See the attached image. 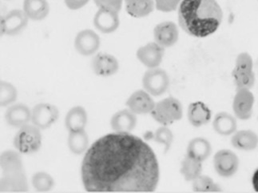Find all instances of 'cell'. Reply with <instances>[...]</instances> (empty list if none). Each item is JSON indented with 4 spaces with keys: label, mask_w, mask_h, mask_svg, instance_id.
Masks as SVG:
<instances>
[{
    "label": "cell",
    "mask_w": 258,
    "mask_h": 193,
    "mask_svg": "<svg viewBox=\"0 0 258 193\" xmlns=\"http://www.w3.org/2000/svg\"><path fill=\"white\" fill-rule=\"evenodd\" d=\"M81 176L91 192H151L158 187L160 170L150 145L136 135L114 131L87 151Z\"/></svg>",
    "instance_id": "cell-1"
},
{
    "label": "cell",
    "mask_w": 258,
    "mask_h": 193,
    "mask_svg": "<svg viewBox=\"0 0 258 193\" xmlns=\"http://www.w3.org/2000/svg\"><path fill=\"white\" fill-rule=\"evenodd\" d=\"M181 29L195 38H206L219 28L223 12L217 0H182L177 9Z\"/></svg>",
    "instance_id": "cell-2"
},
{
    "label": "cell",
    "mask_w": 258,
    "mask_h": 193,
    "mask_svg": "<svg viewBox=\"0 0 258 193\" xmlns=\"http://www.w3.org/2000/svg\"><path fill=\"white\" fill-rule=\"evenodd\" d=\"M1 192L28 191L27 176L23 161L15 151H5L1 155Z\"/></svg>",
    "instance_id": "cell-3"
},
{
    "label": "cell",
    "mask_w": 258,
    "mask_h": 193,
    "mask_svg": "<svg viewBox=\"0 0 258 193\" xmlns=\"http://www.w3.org/2000/svg\"><path fill=\"white\" fill-rule=\"evenodd\" d=\"M151 114L162 125H171L182 118V105L177 99L168 97L156 103Z\"/></svg>",
    "instance_id": "cell-4"
},
{
    "label": "cell",
    "mask_w": 258,
    "mask_h": 193,
    "mask_svg": "<svg viewBox=\"0 0 258 193\" xmlns=\"http://www.w3.org/2000/svg\"><path fill=\"white\" fill-rule=\"evenodd\" d=\"M14 146L23 154L36 153L42 146L40 129L34 124L23 126L14 138Z\"/></svg>",
    "instance_id": "cell-5"
},
{
    "label": "cell",
    "mask_w": 258,
    "mask_h": 193,
    "mask_svg": "<svg viewBox=\"0 0 258 193\" xmlns=\"http://www.w3.org/2000/svg\"><path fill=\"white\" fill-rule=\"evenodd\" d=\"M142 83L145 91L152 96H160L169 88L170 78L162 68H150L143 75Z\"/></svg>",
    "instance_id": "cell-6"
},
{
    "label": "cell",
    "mask_w": 258,
    "mask_h": 193,
    "mask_svg": "<svg viewBox=\"0 0 258 193\" xmlns=\"http://www.w3.org/2000/svg\"><path fill=\"white\" fill-rule=\"evenodd\" d=\"M233 76L238 89L250 88L254 84L253 63L249 55L241 53L237 56Z\"/></svg>",
    "instance_id": "cell-7"
},
{
    "label": "cell",
    "mask_w": 258,
    "mask_h": 193,
    "mask_svg": "<svg viewBox=\"0 0 258 193\" xmlns=\"http://www.w3.org/2000/svg\"><path fill=\"white\" fill-rule=\"evenodd\" d=\"M59 112L51 104H39L31 111V122L39 129H46L57 121Z\"/></svg>",
    "instance_id": "cell-8"
},
{
    "label": "cell",
    "mask_w": 258,
    "mask_h": 193,
    "mask_svg": "<svg viewBox=\"0 0 258 193\" xmlns=\"http://www.w3.org/2000/svg\"><path fill=\"white\" fill-rule=\"evenodd\" d=\"M164 55L165 49L156 42H151L140 46L136 53L139 62L148 69L158 68L163 60Z\"/></svg>",
    "instance_id": "cell-9"
},
{
    "label": "cell",
    "mask_w": 258,
    "mask_h": 193,
    "mask_svg": "<svg viewBox=\"0 0 258 193\" xmlns=\"http://www.w3.org/2000/svg\"><path fill=\"white\" fill-rule=\"evenodd\" d=\"M29 18L23 10L16 9L7 13L1 20L3 35H16L25 29Z\"/></svg>",
    "instance_id": "cell-10"
},
{
    "label": "cell",
    "mask_w": 258,
    "mask_h": 193,
    "mask_svg": "<svg viewBox=\"0 0 258 193\" xmlns=\"http://www.w3.org/2000/svg\"><path fill=\"white\" fill-rule=\"evenodd\" d=\"M154 42L163 49H169L177 43L179 39V30L175 23L164 21L158 23L154 29Z\"/></svg>",
    "instance_id": "cell-11"
},
{
    "label": "cell",
    "mask_w": 258,
    "mask_h": 193,
    "mask_svg": "<svg viewBox=\"0 0 258 193\" xmlns=\"http://www.w3.org/2000/svg\"><path fill=\"white\" fill-rule=\"evenodd\" d=\"M100 38L98 34L91 29L79 31L75 39L76 51L84 56L95 54L100 46Z\"/></svg>",
    "instance_id": "cell-12"
},
{
    "label": "cell",
    "mask_w": 258,
    "mask_h": 193,
    "mask_svg": "<svg viewBox=\"0 0 258 193\" xmlns=\"http://www.w3.org/2000/svg\"><path fill=\"white\" fill-rule=\"evenodd\" d=\"M214 166L219 176L229 177L237 172L238 158L231 151L220 150L214 156Z\"/></svg>",
    "instance_id": "cell-13"
},
{
    "label": "cell",
    "mask_w": 258,
    "mask_h": 193,
    "mask_svg": "<svg viewBox=\"0 0 258 193\" xmlns=\"http://www.w3.org/2000/svg\"><path fill=\"white\" fill-rule=\"evenodd\" d=\"M95 28L103 34H110L120 25L119 12L106 8H98L94 17Z\"/></svg>",
    "instance_id": "cell-14"
},
{
    "label": "cell",
    "mask_w": 258,
    "mask_h": 193,
    "mask_svg": "<svg viewBox=\"0 0 258 193\" xmlns=\"http://www.w3.org/2000/svg\"><path fill=\"white\" fill-rule=\"evenodd\" d=\"M91 68L97 75L108 77L118 72L119 62L113 55L98 53L91 61Z\"/></svg>",
    "instance_id": "cell-15"
},
{
    "label": "cell",
    "mask_w": 258,
    "mask_h": 193,
    "mask_svg": "<svg viewBox=\"0 0 258 193\" xmlns=\"http://www.w3.org/2000/svg\"><path fill=\"white\" fill-rule=\"evenodd\" d=\"M156 103L147 91L138 90L132 93L126 101L128 109L136 115L149 114L152 112Z\"/></svg>",
    "instance_id": "cell-16"
},
{
    "label": "cell",
    "mask_w": 258,
    "mask_h": 193,
    "mask_svg": "<svg viewBox=\"0 0 258 193\" xmlns=\"http://www.w3.org/2000/svg\"><path fill=\"white\" fill-rule=\"evenodd\" d=\"M137 125V116L130 109L118 111L113 115L110 126L115 132L131 133Z\"/></svg>",
    "instance_id": "cell-17"
},
{
    "label": "cell",
    "mask_w": 258,
    "mask_h": 193,
    "mask_svg": "<svg viewBox=\"0 0 258 193\" xmlns=\"http://www.w3.org/2000/svg\"><path fill=\"white\" fill-rule=\"evenodd\" d=\"M212 112L207 105L202 101L191 103L187 110V118L189 124L199 128L206 125L211 120Z\"/></svg>",
    "instance_id": "cell-18"
},
{
    "label": "cell",
    "mask_w": 258,
    "mask_h": 193,
    "mask_svg": "<svg viewBox=\"0 0 258 193\" xmlns=\"http://www.w3.org/2000/svg\"><path fill=\"white\" fill-rule=\"evenodd\" d=\"M5 119L9 125L21 128L31 120V111L23 104L12 105L7 110Z\"/></svg>",
    "instance_id": "cell-19"
},
{
    "label": "cell",
    "mask_w": 258,
    "mask_h": 193,
    "mask_svg": "<svg viewBox=\"0 0 258 193\" xmlns=\"http://www.w3.org/2000/svg\"><path fill=\"white\" fill-rule=\"evenodd\" d=\"M212 153V146L208 139L203 137H196L191 139L188 143L186 155L198 161L204 162Z\"/></svg>",
    "instance_id": "cell-20"
},
{
    "label": "cell",
    "mask_w": 258,
    "mask_h": 193,
    "mask_svg": "<svg viewBox=\"0 0 258 193\" xmlns=\"http://www.w3.org/2000/svg\"><path fill=\"white\" fill-rule=\"evenodd\" d=\"M23 10L29 20L41 21L48 16L50 5L47 0H24Z\"/></svg>",
    "instance_id": "cell-21"
},
{
    "label": "cell",
    "mask_w": 258,
    "mask_h": 193,
    "mask_svg": "<svg viewBox=\"0 0 258 193\" xmlns=\"http://www.w3.org/2000/svg\"><path fill=\"white\" fill-rule=\"evenodd\" d=\"M125 11L137 19L150 16L155 9L154 0H124Z\"/></svg>",
    "instance_id": "cell-22"
},
{
    "label": "cell",
    "mask_w": 258,
    "mask_h": 193,
    "mask_svg": "<svg viewBox=\"0 0 258 193\" xmlns=\"http://www.w3.org/2000/svg\"><path fill=\"white\" fill-rule=\"evenodd\" d=\"M87 124V112L83 107H74L72 109H70L66 116V128L69 132L84 130Z\"/></svg>",
    "instance_id": "cell-23"
},
{
    "label": "cell",
    "mask_w": 258,
    "mask_h": 193,
    "mask_svg": "<svg viewBox=\"0 0 258 193\" xmlns=\"http://www.w3.org/2000/svg\"><path fill=\"white\" fill-rule=\"evenodd\" d=\"M235 119L226 112H220L216 115L213 121V128L221 135H229L236 130Z\"/></svg>",
    "instance_id": "cell-24"
},
{
    "label": "cell",
    "mask_w": 258,
    "mask_h": 193,
    "mask_svg": "<svg viewBox=\"0 0 258 193\" xmlns=\"http://www.w3.org/2000/svg\"><path fill=\"white\" fill-rule=\"evenodd\" d=\"M203 163L186 155L183 159L180 168L181 176L186 181H194L203 172Z\"/></svg>",
    "instance_id": "cell-25"
},
{
    "label": "cell",
    "mask_w": 258,
    "mask_h": 193,
    "mask_svg": "<svg viewBox=\"0 0 258 193\" xmlns=\"http://www.w3.org/2000/svg\"><path fill=\"white\" fill-rule=\"evenodd\" d=\"M253 97L248 89H238L234 101V110L237 116L245 118L249 115Z\"/></svg>",
    "instance_id": "cell-26"
},
{
    "label": "cell",
    "mask_w": 258,
    "mask_h": 193,
    "mask_svg": "<svg viewBox=\"0 0 258 193\" xmlns=\"http://www.w3.org/2000/svg\"><path fill=\"white\" fill-rule=\"evenodd\" d=\"M89 137L85 130L71 131L68 137V147L75 155H81L88 149Z\"/></svg>",
    "instance_id": "cell-27"
},
{
    "label": "cell",
    "mask_w": 258,
    "mask_h": 193,
    "mask_svg": "<svg viewBox=\"0 0 258 193\" xmlns=\"http://www.w3.org/2000/svg\"><path fill=\"white\" fill-rule=\"evenodd\" d=\"M257 143V136L251 131H239L232 139L233 146L242 150H252L256 147Z\"/></svg>",
    "instance_id": "cell-28"
},
{
    "label": "cell",
    "mask_w": 258,
    "mask_h": 193,
    "mask_svg": "<svg viewBox=\"0 0 258 193\" xmlns=\"http://www.w3.org/2000/svg\"><path fill=\"white\" fill-rule=\"evenodd\" d=\"M193 191L196 192H215L221 191L219 186L214 181L212 178L201 174L192 181Z\"/></svg>",
    "instance_id": "cell-29"
},
{
    "label": "cell",
    "mask_w": 258,
    "mask_h": 193,
    "mask_svg": "<svg viewBox=\"0 0 258 193\" xmlns=\"http://www.w3.org/2000/svg\"><path fill=\"white\" fill-rule=\"evenodd\" d=\"M33 187L38 191H48L54 186V180L52 176L44 172H39L32 176Z\"/></svg>",
    "instance_id": "cell-30"
},
{
    "label": "cell",
    "mask_w": 258,
    "mask_h": 193,
    "mask_svg": "<svg viewBox=\"0 0 258 193\" xmlns=\"http://www.w3.org/2000/svg\"><path fill=\"white\" fill-rule=\"evenodd\" d=\"M0 91H0L1 106H8L16 101L18 95L17 89L9 82H1Z\"/></svg>",
    "instance_id": "cell-31"
},
{
    "label": "cell",
    "mask_w": 258,
    "mask_h": 193,
    "mask_svg": "<svg viewBox=\"0 0 258 193\" xmlns=\"http://www.w3.org/2000/svg\"><path fill=\"white\" fill-rule=\"evenodd\" d=\"M154 139L157 143L163 145L165 152L167 153L171 148L173 141V134L168 126H163L158 128L154 134Z\"/></svg>",
    "instance_id": "cell-32"
},
{
    "label": "cell",
    "mask_w": 258,
    "mask_h": 193,
    "mask_svg": "<svg viewBox=\"0 0 258 193\" xmlns=\"http://www.w3.org/2000/svg\"><path fill=\"white\" fill-rule=\"evenodd\" d=\"M154 2L157 10L168 13L178 9L182 0H154Z\"/></svg>",
    "instance_id": "cell-33"
},
{
    "label": "cell",
    "mask_w": 258,
    "mask_h": 193,
    "mask_svg": "<svg viewBox=\"0 0 258 193\" xmlns=\"http://www.w3.org/2000/svg\"><path fill=\"white\" fill-rule=\"evenodd\" d=\"M94 1L98 8H106V9L118 12L121 11L122 5L124 4V0H94Z\"/></svg>",
    "instance_id": "cell-34"
},
{
    "label": "cell",
    "mask_w": 258,
    "mask_h": 193,
    "mask_svg": "<svg viewBox=\"0 0 258 193\" xmlns=\"http://www.w3.org/2000/svg\"><path fill=\"white\" fill-rule=\"evenodd\" d=\"M90 0H64V4L71 10L76 11L85 7Z\"/></svg>",
    "instance_id": "cell-35"
},
{
    "label": "cell",
    "mask_w": 258,
    "mask_h": 193,
    "mask_svg": "<svg viewBox=\"0 0 258 193\" xmlns=\"http://www.w3.org/2000/svg\"><path fill=\"white\" fill-rule=\"evenodd\" d=\"M252 187L254 188L255 191H258V168L253 173L252 178Z\"/></svg>",
    "instance_id": "cell-36"
}]
</instances>
